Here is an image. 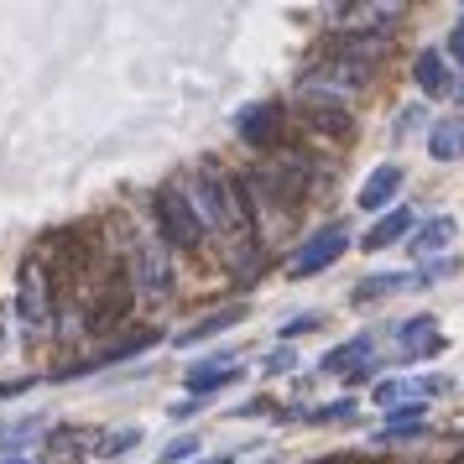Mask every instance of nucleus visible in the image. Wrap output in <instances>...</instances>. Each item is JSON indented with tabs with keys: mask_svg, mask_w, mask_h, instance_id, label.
<instances>
[{
	"mask_svg": "<svg viewBox=\"0 0 464 464\" xmlns=\"http://www.w3.org/2000/svg\"><path fill=\"white\" fill-rule=\"evenodd\" d=\"M178 193H183V204L193 209V219H198V230L204 235H235L240 225H235L230 214V198H225V178H214L209 168L204 172H188L183 183H178Z\"/></svg>",
	"mask_w": 464,
	"mask_h": 464,
	"instance_id": "1",
	"label": "nucleus"
},
{
	"mask_svg": "<svg viewBox=\"0 0 464 464\" xmlns=\"http://www.w3.org/2000/svg\"><path fill=\"white\" fill-rule=\"evenodd\" d=\"M308 157H297V151H282V157H266L256 172H246V188L261 193V198H272V204H297L303 193H308Z\"/></svg>",
	"mask_w": 464,
	"mask_h": 464,
	"instance_id": "2",
	"label": "nucleus"
},
{
	"mask_svg": "<svg viewBox=\"0 0 464 464\" xmlns=\"http://www.w3.org/2000/svg\"><path fill=\"white\" fill-rule=\"evenodd\" d=\"M360 84H365L360 68H339V63H324V58H318V63L297 79V100L308 110H344L355 100Z\"/></svg>",
	"mask_w": 464,
	"mask_h": 464,
	"instance_id": "3",
	"label": "nucleus"
},
{
	"mask_svg": "<svg viewBox=\"0 0 464 464\" xmlns=\"http://www.w3.org/2000/svg\"><path fill=\"white\" fill-rule=\"evenodd\" d=\"M130 293H141L147 303H168L172 287H178V272H172V251L151 235V240H141L136 251H130Z\"/></svg>",
	"mask_w": 464,
	"mask_h": 464,
	"instance_id": "4",
	"label": "nucleus"
},
{
	"mask_svg": "<svg viewBox=\"0 0 464 464\" xmlns=\"http://www.w3.org/2000/svg\"><path fill=\"white\" fill-rule=\"evenodd\" d=\"M58 314V297H53V282H47L43 256H26L22 272H16V318H22L32 334H43Z\"/></svg>",
	"mask_w": 464,
	"mask_h": 464,
	"instance_id": "5",
	"label": "nucleus"
},
{
	"mask_svg": "<svg viewBox=\"0 0 464 464\" xmlns=\"http://www.w3.org/2000/svg\"><path fill=\"white\" fill-rule=\"evenodd\" d=\"M151 214H157V240L162 246H178V251H193L198 240H204V230H198V219H193V209L183 204V193H178V183H168V188L151 193Z\"/></svg>",
	"mask_w": 464,
	"mask_h": 464,
	"instance_id": "6",
	"label": "nucleus"
},
{
	"mask_svg": "<svg viewBox=\"0 0 464 464\" xmlns=\"http://www.w3.org/2000/svg\"><path fill=\"white\" fill-rule=\"evenodd\" d=\"M344 251H350V230H344V225H324V230L308 235V240L293 251V261H287V276H297V282H303V276H318L324 266H334Z\"/></svg>",
	"mask_w": 464,
	"mask_h": 464,
	"instance_id": "7",
	"label": "nucleus"
},
{
	"mask_svg": "<svg viewBox=\"0 0 464 464\" xmlns=\"http://www.w3.org/2000/svg\"><path fill=\"white\" fill-rule=\"evenodd\" d=\"M126 314H130L126 272H105V282H100V293H94V303H89V314H84V329L105 334V329H115V324H126Z\"/></svg>",
	"mask_w": 464,
	"mask_h": 464,
	"instance_id": "8",
	"label": "nucleus"
},
{
	"mask_svg": "<svg viewBox=\"0 0 464 464\" xmlns=\"http://www.w3.org/2000/svg\"><path fill=\"white\" fill-rule=\"evenodd\" d=\"M157 329H136V334H121V339H110L100 355H89V360H73V365H63L58 371V381H68V376H89V371H105V365H121V360H136L141 350H151L157 344Z\"/></svg>",
	"mask_w": 464,
	"mask_h": 464,
	"instance_id": "9",
	"label": "nucleus"
},
{
	"mask_svg": "<svg viewBox=\"0 0 464 464\" xmlns=\"http://www.w3.org/2000/svg\"><path fill=\"white\" fill-rule=\"evenodd\" d=\"M235 130H240V141H246V147L272 151L276 141H282V105H272V100L246 105L240 115H235Z\"/></svg>",
	"mask_w": 464,
	"mask_h": 464,
	"instance_id": "10",
	"label": "nucleus"
},
{
	"mask_svg": "<svg viewBox=\"0 0 464 464\" xmlns=\"http://www.w3.org/2000/svg\"><path fill=\"white\" fill-rule=\"evenodd\" d=\"M397 16H401L397 0H386V5H334V11H329L334 26H355V32H365V37H381Z\"/></svg>",
	"mask_w": 464,
	"mask_h": 464,
	"instance_id": "11",
	"label": "nucleus"
},
{
	"mask_svg": "<svg viewBox=\"0 0 464 464\" xmlns=\"http://www.w3.org/2000/svg\"><path fill=\"white\" fill-rule=\"evenodd\" d=\"M240 376H246V365H240L235 355H214V360L188 365V386L198 392V397H209V392H219V386H235Z\"/></svg>",
	"mask_w": 464,
	"mask_h": 464,
	"instance_id": "12",
	"label": "nucleus"
},
{
	"mask_svg": "<svg viewBox=\"0 0 464 464\" xmlns=\"http://www.w3.org/2000/svg\"><path fill=\"white\" fill-rule=\"evenodd\" d=\"M397 334H401V365H407V360H433L443 350L439 324H433V318H407Z\"/></svg>",
	"mask_w": 464,
	"mask_h": 464,
	"instance_id": "13",
	"label": "nucleus"
},
{
	"mask_svg": "<svg viewBox=\"0 0 464 464\" xmlns=\"http://www.w3.org/2000/svg\"><path fill=\"white\" fill-rule=\"evenodd\" d=\"M371 350H376V334H355V339H344L339 350H329V355L318 360V371H329V376H355L360 365H371Z\"/></svg>",
	"mask_w": 464,
	"mask_h": 464,
	"instance_id": "14",
	"label": "nucleus"
},
{
	"mask_svg": "<svg viewBox=\"0 0 464 464\" xmlns=\"http://www.w3.org/2000/svg\"><path fill=\"white\" fill-rule=\"evenodd\" d=\"M418 230V214L412 209H386L376 219V230H365V251H386V246H397V240H407V235Z\"/></svg>",
	"mask_w": 464,
	"mask_h": 464,
	"instance_id": "15",
	"label": "nucleus"
},
{
	"mask_svg": "<svg viewBox=\"0 0 464 464\" xmlns=\"http://www.w3.org/2000/svg\"><path fill=\"white\" fill-rule=\"evenodd\" d=\"M428 157L433 162H459L464 157V115H443L428 130Z\"/></svg>",
	"mask_w": 464,
	"mask_h": 464,
	"instance_id": "16",
	"label": "nucleus"
},
{
	"mask_svg": "<svg viewBox=\"0 0 464 464\" xmlns=\"http://www.w3.org/2000/svg\"><path fill=\"white\" fill-rule=\"evenodd\" d=\"M397 188H401V168H392V162H381L365 183H360V209L365 214H376V209H386L392 198H397Z\"/></svg>",
	"mask_w": 464,
	"mask_h": 464,
	"instance_id": "17",
	"label": "nucleus"
},
{
	"mask_svg": "<svg viewBox=\"0 0 464 464\" xmlns=\"http://www.w3.org/2000/svg\"><path fill=\"white\" fill-rule=\"evenodd\" d=\"M251 314L246 303H225V308H214V314H204L198 324H188L183 334H178V344H198V339H214V334H225L230 324H240V318Z\"/></svg>",
	"mask_w": 464,
	"mask_h": 464,
	"instance_id": "18",
	"label": "nucleus"
},
{
	"mask_svg": "<svg viewBox=\"0 0 464 464\" xmlns=\"http://www.w3.org/2000/svg\"><path fill=\"white\" fill-rule=\"evenodd\" d=\"M412 79H418L422 94H449V63H443L439 47H422L418 63H412Z\"/></svg>",
	"mask_w": 464,
	"mask_h": 464,
	"instance_id": "19",
	"label": "nucleus"
},
{
	"mask_svg": "<svg viewBox=\"0 0 464 464\" xmlns=\"http://www.w3.org/2000/svg\"><path fill=\"white\" fill-rule=\"evenodd\" d=\"M449 240H454V214H433V219H422V230L407 235V246H412L418 256L439 251V246H449Z\"/></svg>",
	"mask_w": 464,
	"mask_h": 464,
	"instance_id": "20",
	"label": "nucleus"
},
{
	"mask_svg": "<svg viewBox=\"0 0 464 464\" xmlns=\"http://www.w3.org/2000/svg\"><path fill=\"white\" fill-rule=\"evenodd\" d=\"M79 454H89V439H79V428H58V433H47V443H43L47 464H68V459H79Z\"/></svg>",
	"mask_w": 464,
	"mask_h": 464,
	"instance_id": "21",
	"label": "nucleus"
},
{
	"mask_svg": "<svg viewBox=\"0 0 464 464\" xmlns=\"http://www.w3.org/2000/svg\"><path fill=\"white\" fill-rule=\"evenodd\" d=\"M401 287H418L407 272H392V276H365V282H355V303H376V297H392V293H401Z\"/></svg>",
	"mask_w": 464,
	"mask_h": 464,
	"instance_id": "22",
	"label": "nucleus"
},
{
	"mask_svg": "<svg viewBox=\"0 0 464 464\" xmlns=\"http://www.w3.org/2000/svg\"><path fill=\"white\" fill-rule=\"evenodd\" d=\"M136 443H141V428H121V433H110V439H100L94 449H100V454H130Z\"/></svg>",
	"mask_w": 464,
	"mask_h": 464,
	"instance_id": "23",
	"label": "nucleus"
},
{
	"mask_svg": "<svg viewBox=\"0 0 464 464\" xmlns=\"http://www.w3.org/2000/svg\"><path fill=\"white\" fill-rule=\"evenodd\" d=\"M314 126L324 136H350V115L344 110H314Z\"/></svg>",
	"mask_w": 464,
	"mask_h": 464,
	"instance_id": "24",
	"label": "nucleus"
},
{
	"mask_svg": "<svg viewBox=\"0 0 464 464\" xmlns=\"http://www.w3.org/2000/svg\"><path fill=\"white\" fill-rule=\"evenodd\" d=\"M407 392H412V381H376V392H371V397H376L381 407H397Z\"/></svg>",
	"mask_w": 464,
	"mask_h": 464,
	"instance_id": "25",
	"label": "nucleus"
},
{
	"mask_svg": "<svg viewBox=\"0 0 464 464\" xmlns=\"http://www.w3.org/2000/svg\"><path fill=\"white\" fill-rule=\"evenodd\" d=\"M188 454H198V433H183V439H172L168 449H162V464H178V459H188Z\"/></svg>",
	"mask_w": 464,
	"mask_h": 464,
	"instance_id": "26",
	"label": "nucleus"
},
{
	"mask_svg": "<svg viewBox=\"0 0 464 464\" xmlns=\"http://www.w3.org/2000/svg\"><path fill=\"white\" fill-rule=\"evenodd\" d=\"M293 365H297V350H287V344L266 355V371H272V376H282V371H293Z\"/></svg>",
	"mask_w": 464,
	"mask_h": 464,
	"instance_id": "27",
	"label": "nucleus"
},
{
	"mask_svg": "<svg viewBox=\"0 0 464 464\" xmlns=\"http://www.w3.org/2000/svg\"><path fill=\"white\" fill-rule=\"evenodd\" d=\"M449 58H454V68L464 73V16L454 22V32H449Z\"/></svg>",
	"mask_w": 464,
	"mask_h": 464,
	"instance_id": "28",
	"label": "nucleus"
},
{
	"mask_svg": "<svg viewBox=\"0 0 464 464\" xmlns=\"http://www.w3.org/2000/svg\"><path fill=\"white\" fill-rule=\"evenodd\" d=\"M418 126H422V105H407L397 115V136H407V130H418Z\"/></svg>",
	"mask_w": 464,
	"mask_h": 464,
	"instance_id": "29",
	"label": "nucleus"
},
{
	"mask_svg": "<svg viewBox=\"0 0 464 464\" xmlns=\"http://www.w3.org/2000/svg\"><path fill=\"white\" fill-rule=\"evenodd\" d=\"M318 324H324L318 314H308V318H293V324H287L282 334H287V339H293V334H308V329H318Z\"/></svg>",
	"mask_w": 464,
	"mask_h": 464,
	"instance_id": "30",
	"label": "nucleus"
},
{
	"mask_svg": "<svg viewBox=\"0 0 464 464\" xmlns=\"http://www.w3.org/2000/svg\"><path fill=\"white\" fill-rule=\"evenodd\" d=\"M22 392H26V381H0V401H5V397H22Z\"/></svg>",
	"mask_w": 464,
	"mask_h": 464,
	"instance_id": "31",
	"label": "nucleus"
},
{
	"mask_svg": "<svg viewBox=\"0 0 464 464\" xmlns=\"http://www.w3.org/2000/svg\"><path fill=\"white\" fill-rule=\"evenodd\" d=\"M193 464H235V454H219V459H193Z\"/></svg>",
	"mask_w": 464,
	"mask_h": 464,
	"instance_id": "32",
	"label": "nucleus"
},
{
	"mask_svg": "<svg viewBox=\"0 0 464 464\" xmlns=\"http://www.w3.org/2000/svg\"><path fill=\"white\" fill-rule=\"evenodd\" d=\"M459 105H464V73H459Z\"/></svg>",
	"mask_w": 464,
	"mask_h": 464,
	"instance_id": "33",
	"label": "nucleus"
},
{
	"mask_svg": "<svg viewBox=\"0 0 464 464\" xmlns=\"http://www.w3.org/2000/svg\"><path fill=\"white\" fill-rule=\"evenodd\" d=\"M0 464H26V459H0Z\"/></svg>",
	"mask_w": 464,
	"mask_h": 464,
	"instance_id": "34",
	"label": "nucleus"
}]
</instances>
